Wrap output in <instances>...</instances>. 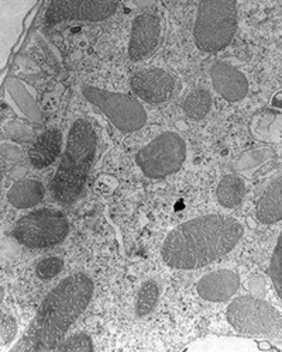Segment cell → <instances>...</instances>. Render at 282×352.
Masks as SVG:
<instances>
[{"label":"cell","mask_w":282,"mask_h":352,"mask_svg":"<svg viewBox=\"0 0 282 352\" xmlns=\"http://www.w3.org/2000/svg\"><path fill=\"white\" fill-rule=\"evenodd\" d=\"M182 109L191 120H202L212 109V96L205 89H195L185 98Z\"/></svg>","instance_id":"obj_19"},{"label":"cell","mask_w":282,"mask_h":352,"mask_svg":"<svg viewBox=\"0 0 282 352\" xmlns=\"http://www.w3.org/2000/svg\"><path fill=\"white\" fill-rule=\"evenodd\" d=\"M119 0H50L44 24L51 28L67 21H102L115 14Z\"/></svg>","instance_id":"obj_9"},{"label":"cell","mask_w":282,"mask_h":352,"mask_svg":"<svg viewBox=\"0 0 282 352\" xmlns=\"http://www.w3.org/2000/svg\"><path fill=\"white\" fill-rule=\"evenodd\" d=\"M133 92L147 103L161 104L173 96L175 80L166 71L150 68L138 71L130 80Z\"/></svg>","instance_id":"obj_10"},{"label":"cell","mask_w":282,"mask_h":352,"mask_svg":"<svg viewBox=\"0 0 282 352\" xmlns=\"http://www.w3.org/2000/svg\"><path fill=\"white\" fill-rule=\"evenodd\" d=\"M6 91L8 95L12 96L14 103L19 106V109L23 111V114L27 117L28 120L33 123H41L43 120V114L36 103L34 98L28 94L25 89V86L16 78H12L6 83Z\"/></svg>","instance_id":"obj_17"},{"label":"cell","mask_w":282,"mask_h":352,"mask_svg":"<svg viewBox=\"0 0 282 352\" xmlns=\"http://www.w3.org/2000/svg\"><path fill=\"white\" fill-rule=\"evenodd\" d=\"M240 287V276L235 271L220 270L208 274L197 282V293L208 302H226Z\"/></svg>","instance_id":"obj_13"},{"label":"cell","mask_w":282,"mask_h":352,"mask_svg":"<svg viewBox=\"0 0 282 352\" xmlns=\"http://www.w3.org/2000/svg\"><path fill=\"white\" fill-rule=\"evenodd\" d=\"M186 144L177 133H162L135 154V164L149 178L161 179L181 169Z\"/></svg>","instance_id":"obj_6"},{"label":"cell","mask_w":282,"mask_h":352,"mask_svg":"<svg viewBox=\"0 0 282 352\" xmlns=\"http://www.w3.org/2000/svg\"><path fill=\"white\" fill-rule=\"evenodd\" d=\"M246 195V185L236 175H226L220 181L216 196L217 201L226 209H235L243 201Z\"/></svg>","instance_id":"obj_18"},{"label":"cell","mask_w":282,"mask_h":352,"mask_svg":"<svg viewBox=\"0 0 282 352\" xmlns=\"http://www.w3.org/2000/svg\"><path fill=\"white\" fill-rule=\"evenodd\" d=\"M155 0H134V5L141 8V9H146V8H150L154 5Z\"/></svg>","instance_id":"obj_26"},{"label":"cell","mask_w":282,"mask_h":352,"mask_svg":"<svg viewBox=\"0 0 282 352\" xmlns=\"http://www.w3.org/2000/svg\"><path fill=\"white\" fill-rule=\"evenodd\" d=\"M243 226L224 214L188 220L168 234L161 250L165 265L191 271L204 268L229 254L241 240Z\"/></svg>","instance_id":"obj_1"},{"label":"cell","mask_w":282,"mask_h":352,"mask_svg":"<svg viewBox=\"0 0 282 352\" xmlns=\"http://www.w3.org/2000/svg\"><path fill=\"white\" fill-rule=\"evenodd\" d=\"M160 299V286L154 280H147L140 286L135 299V314L144 317L150 314Z\"/></svg>","instance_id":"obj_20"},{"label":"cell","mask_w":282,"mask_h":352,"mask_svg":"<svg viewBox=\"0 0 282 352\" xmlns=\"http://www.w3.org/2000/svg\"><path fill=\"white\" fill-rule=\"evenodd\" d=\"M69 232L67 217L52 209H43L21 217L14 228L13 237L27 248H51L61 244Z\"/></svg>","instance_id":"obj_7"},{"label":"cell","mask_w":282,"mask_h":352,"mask_svg":"<svg viewBox=\"0 0 282 352\" xmlns=\"http://www.w3.org/2000/svg\"><path fill=\"white\" fill-rule=\"evenodd\" d=\"M17 334V322L13 316L3 314L0 320V338H2V345H9Z\"/></svg>","instance_id":"obj_24"},{"label":"cell","mask_w":282,"mask_h":352,"mask_svg":"<svg viewBox=\"0 0 282 352\" xmlns=\"http://www.w3.org/2000/svg\"><path fill=\"white\" fill-rule=\"evenodd\" d=\"M268 272H270V278H271V282L274 285L276 295L282 302V231H281L278 241L275 244Z\"/></svg>","instance_id":"obj_21"},{"label":"cell","mask_w":282,"mask_h":352,"mask_svg":"<svg viewBox=\"0 0 282 352\" xmlns=\"http://www.w3.org/2000/svg\"><path fill=\"white\" fill-rule=\"evenodd\" d=\"M45 190L40 181L20 179L8 192V199L16 209H30L44 199Z\"/></svg>","instance_id":"obj_16"},{"label":"cell","mask_w":282,"mask_h":352,"mask_svg":"<svg viewBox=\"0 0 282 352\" xmlns=\"http://www.w3.org/2000/svg\"><path fill=\"white\" fill-rule=\"evenodd\" d=\"M271 107L282 111V89L278 91L276 94H274V96L271 98Z\"/></svg>","instance_id":"obj_25"},{"label":"cell","mask_w":282,"mask_h":352,"mask_svg":"<svg viewBox=\"0 0 282 352\" xmlns=\"http://www.w3.org/2000/svg\"><path fill=\"white\" fill-rule=\"evenodd\" d=\"M210 78L215 91L226 102L237 103L248 95V80L246 75L228 63L216 61L210 67Z\"/></svg>","instance_id":"obj_12"},{"label":"cell","mask_w":282,"mask_h":352,"mask_svg":"<svg viewBox=\"0 0 282 352\" xmlns=\"http://www.w3.org/2000/svg\"><path fill=\"white\" fill-rule=\"evenodd\" d=\"M96 133L88 120H76L67 140L61 164L51 181V193L56 201H75L87 184L96 155Z\"/></svg>","instance_id":"obj_3"},{"label":"cell","mask_w":282,"mask_h":352,"mask_svg":"<svg viewBox=\"0 0 282 352\" xmlns=\"http://www.w3.org/2000/svg\"><path fill=\"white\" fill-rule=\"evenodd\" d=\"M257 220L263 224H275L282 220V175L275 178L259 197Z\"/></svg>","instance_id":"obj_15"},{"label":"cell","mask_w":282,"mask_h":352,"mask_svg":"<svg viewBox=\"0 0 282 352\" xmlns=\"http://www.w3.org/2000/svg\"><path fill=\"white\" fill-rule=\"evenodd\" d=\"M92 295L94 282L87 274L78 272L63 279L48 293L23 338L12 351H55L69 327L87 310Z\"/></svg>","instance_id":"obj_2"},{"label":"cell","mask_w":282,"mask_h":352,"mask_svg":"<svg viewBox=\"0 0 282 352\" xmlns=\"http://www.w3.org/2000/svg\"><path fill=\"white\" fill-rule=\"evenodd\" d=\"M55 351H58V352H89V351H94V344L88 334L79 333V334L71 336L69 338L63 340L58 345H56Z\"/></svg>","instance_id":"obj_22"},{"label":"cell","mask_w":282,"mask_h":352,"mask_svg":"<svg viewBox=\"0 0 282 352\" xmlns=\"http://www.w3.org/2000/svg\"><path fill=\"white\" fill-rule=\"evenodd\" d=\"M64 268V261L58 256L43 258L36 267V274L40 279H52Z\"/></svg>","instance_id":"obj_23"},{"label":"cell","mask_w":282,"mask_h":352,"mask_svg":"<svg viewBox=\"0 0 282 352\" xmlns=\"http://www.w3.org/2000/svg\"><path fill=\"white\" fill-rule=\"evenodd\" d=\"M226 318L240 334L282 340V316L274 306L261 299L251 296L235 299L226 310Z\"/></svg>","instance_id":"obj_5"},{"label":"cell","mask_w":282,"mask_h":352,"mask_svg":"<svg viewBox=\"0 0 282 352\" xmlns=\"http://www.w3.org/2000/svg\"><path fill=\"white\" fill-rule=\"evenodd\" d=\"M161 34V21L153 13H143L133 20L129 56L131 61H141L149 56L158 45Z\"/></svg>","instance_id":"obj_11"},{"label":"cell","mask_w":282,"mask_h":352,"mask_svg":"<svg viewBox=\"0 0 282 352\" xmlns=\"http://www.w3.org/2000/svg\"><path fill=\"white\" fill-rule=\"evenodd\" d=\"M237 0H201L193 25L196 47L216 54L229 47L237 32Z\"/></svg>","instance_id":"obj_4"},{"label":"cell","mask_w":282,"mask_h":352,"mask_svg":"<svg viewBox=\"0 0 282 352\" xmlns=\"http://www.w3.org/2000/svg\"><path fill=\"white\" fill-rule=\"evenodd\" d=\"M63 148V134L60 130L50 129L45 130L37 140L33 142L30 151H28V160L36 169H44L55 162L60 157Z\"/></svg>","instance_id":"obj_14"},{"label":"cell","mask_w":282,"mask_h":352,"mask_svg":"<svg viewBox=\"0 0 282 352\" xmlns=\"http://www.w3.org/2000/svg\"><path fill=\"white\" fill-rule=\"evenodd\" d=\"M82 95L123 133L137 131L147 123V113L143 104L129 95L105 91L89 85L82 87Z\"/></svg>","instance_id":"obj_8"}]
</instances>
